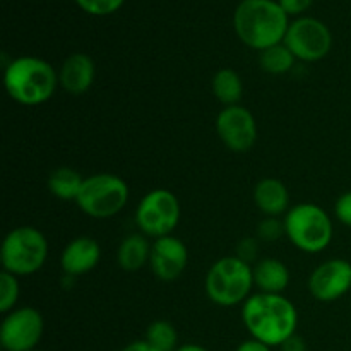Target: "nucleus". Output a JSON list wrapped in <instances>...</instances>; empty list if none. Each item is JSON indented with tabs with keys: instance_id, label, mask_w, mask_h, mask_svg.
I'll return each instance as SVG.
<instances>
[{
	"instance_id": "6ab92c4d",
	"label": "nucleus",
	"mask_w": 351,
	"mask_h": 351,
	"mask_svg": "<svg viewBox=\"0 0 351 351\" xmlns=\"http://www.w3.org/2000/svg\"><path fill=\"white\" fill-rule=\"evenodd\" d=\"M82 182L84 178L72 168H57L51 171L48 177V189L55 197L62 199V201H71V199H77L79 192H81Z\"/></svg>"
},
{
	"instance_id": "39448f33",
	"label": "nucleus",
	"mask_w": 351,
	"mask_h": 351,
	"mask_svg": "<svg viewBox=\"0 0 351 351\" xmlns=\"http://www.w3.org/2000/svg\"><path fill=\"white\" fill-rule=\"evenodd\" d=\"M285 233L297 249L307 254L322 252L332 240V221L319 206L297 204L285 216Z\"/></svg>"
},
{
	"instance_id": "cd10ccee",
	"label": "nucleus",
	"mask_w": 351,
	"mask_h": 351,
	"mask_svg": "<svg viewBox=\"0 0 351 351\" xmlns=\"http://www.w3.org/2000/svg\"><path fill=\"white\" fill-rule=\"evenodd\" d=\"M314 0H278L281 9L288 14V16H298V14L305 12L308 7L312 5Z\"/></svg>"
},
{
	"instance_id": "4468645a",
	"label": "nucleus",
	"mask_w": 351,
	"mask_h": 351,
	"mask_svg": "<svg viewBox=\"0 0 351 351\" xmlns=\"http://www.w3.org/2000/svg\"><path fill=\"white\" fill-rule=\"evenodd\" d=\"M99 257H101V249L98 242L89 237H79L72 240L62 252V271L67 276H82L95 269L96 264L99 263Z\"/></svg>"
},
{
	"instance_id": "a878e982",
	"label": "nucleus",
	"mask_w": 351,
	"mask_h": 351,
	"mask_svg": "<svg viewBox=\"0 0 351 351\" xmlns=\"http://www.w3.org/2000/svg\"><path fill=\"white\" fill-rule=\"evenodd\" d=\"M257 256H259V240L252 239V237L240 240L239 247H237V257L239 259L250 264L257 259Z\"/></svg>"
},
{
	"instance_id": "c85d7f7f",
	"label": "nucleus",
	"mask_w": 351,
	"mask_h": 351,
	"mask_svg": "<svg viewBox=\"0 0 351 351\" xmlns=\"http://www.w3.org/2000/svg\"><path fill=\"white\" fill-rule=\"evenodd\" d=\"M280 348L281 351H307V345H305L304 339L298 338L297 335H293L290 339H287Z\"/></svg>"
},
{
	"instance_id": "a211bd4d",
	"label": "nucleus",
	"mask_w": 351,
	"mask_h": 351,
	"mask_svg": "<svg viewBox=\"0 0 351 351\" xmlns=\"http://www.w3.org/2000/svg\"><path fill=\"white\" fill-rule=\"evenodd\" d=\"M151 257V247L146 237L139 235H129L127 239L122 240L117 252V261L119 266L127 273H134V271L141 269L144 264L149 261Z\"/></svg>"
},
{
	"instance_id": "412c9836",
	"label": "nucleus",
	"mask_w": 351,
	"mask_h": 351,
	"mask_svg": "<svg viewBox=\"0 0 351 351\" xmlns=\"http://www.w3.org/2000/svg\"><path fill=\"white\" fill-rule=\"evenodd\" d=\"M295 60L297 58L285 43H278L259 51V65L267 74H287L291 71Z\"/></svg>"
},
{
	"instance_id": "f3484780",
	"label": "nucleus",
	"mask_w": 351,
	"mask_h": 351,
	"mask_svg": "<svg viewBox=\"0 0 351 351\" xmlns=\"http://www.w3.org/2000/svg\"><path fill=\"white\" fill-rule=\"evenodd\" d=\"M288 283L290 271L280 259L267 257L254 267V285L259 287L261 293L281 295V291L287 290Z\"/></svg>"
},
{
	"instance_id": "bb28decb",
	"label": "nucleus",
	"mask_w": 351,
	"mask_h": 351,
	"mask_svg": "<svg viewBox=\"0 0 351 351\" xmlns=\"http://www.w3.org/2000/svg\"><path fill=\"white\" fill-rule=\"evenodd\" d=\"M335 215L343 225L351 226V191L345 192V194L336 201Z\"/></svg>"
},
{
	"instance_id": "7c9ffc66",
	"label": "nucleus",
	"mask_w": 351,
	"mask_h": 351,
	"mask_svg": "<svg viewBox=\"0 0 351 351\" xmlns=\"http://www.w3.org/2000/svg\"><path fill=\"white\" fill-rule=\"evenodd\" d=\"M122 351H160V350H156V348H154V346H151L149 343H147L146 339H144V341L130 343V345H127Z\"/></svg>"
},
{
	"instance_id": "f03ea898",
	"label": "nucleus",
	"mask_w": 351,
	"mask_h": 351,
	"mask_svg": "<svg viewBox=\"0 0 351 351\" xmlns=\"http://www.w3.org/2000/svg\"><path fill=\"white\" fill-rule=\"evenodd\" d=\"M233 26L242 43L261 51L283 43L290 23L274 0H242L233 14Z\"/></svg>"
},
{
	"instance_id": "20e7f679",
	"label": "nucleus",
	"mask_w": 351,
	"mask_h": 351,
	"mask_svg": "<svg viewBox=\"0 0 351 351\" xmlns=\"http://www.w3.org/2000/svg\"><path fill=\"white\" fill-rule=\"evenodd\" d=\"M254 287V269L239 257L216 261L206 276V293L219 307H233L247 300Z\"/></svg>"
},
{
	"instance_id": "f8f14e48",
	"label": "nucleus",
	"mask_w": 351,
	"mask_h": 351,
	"mask_svg": "<svg viewBox=\"0 0 351 351\" xmlns=\"http://www.w3.org/2000/svg\"><path fill=\"white\" fill-rule=\"evenodd\" d=\"M308 290L319 302H335L351 290V264L345 259H329L308 278Z\"/></svg>"
},
{
	"instance_id": "6e6552de",
	"label": "nucleus",
	"mask_w": 351,
	"mask_h": 351,
	"mask_svg": "<svg viewBox=\"0 0 351 351\" xmlns=\"http://www.w3.org/2000/svg\"><path fill=\"white\" fill-rule=\"evenodd\" d=\"M180 221V202L177 195L165 189H156L141 199L136 211V223L147 237H168Z\"/></svg>"
},
{
	"instance_id": "9d476101",
	"label": "nucleus",
	"mask_w": 351,
	"mask_h": 351,
	"mask_svg": "<svg viewBox=\"0 0 351 351\" xmlns=\"http://www.w3.org/2000/svg\"><path fill=\"white\" fill-rule=\"evenodd\" d=\"M45 322L33 307L9 312L0 326V345L5 351H34L43 338Z\"/></svg>"
},
{
	"instance_id": "473e14b6",
	"label": "nucleus",
	"mask_w": 351,
	"mask_h": 351,
	"mask_svg": "<svg viewBox=\"0 0 351 351\" xmlns=\"http://www.w3.org/2000/svg\"><path fill=\"white\" fill-rule=\"evenodd\" d=\"M34 351H41V350H34Z\"/></svg>"
},
{
	"instance_id": "ddd939ff",
	"label": "nucleus",
	"mask_w": 351,
	"mask_h": 351,
	"mask_svg": "<svg viewBox=\"0 0 351 351\" xmlns=\"http://www.w3.org/2000/svg\"><path fill=\"white\" fill-rule=\"evenodd\" d=\"M187 247L177 237H161L151 245V269L161 281L177 280L187 267Z\"/></svg>"
},
{
	"instance_id": "c756f323",
	"label": "nucleus",
	"mask_w": 351,
	"mask_h": 351,
	"mask_svg": "<svg viewBox=\"0 0 351 351\" xmlns=\"http://www.w3.org/2000/svg\"><path fill=\"white\" fill-rule=\"evenodd\" d=\"M235 351H271V346L264 345V343L257 341V339H247V341L240 343L239 348Z\"/></svg>"
},
{
	"instance_id": "1a4fd4ad",
	"label": "nucleus",
	"mask_w": 351,
	"mask_h": 351,
	"mask_svg": "<svg viewBox=\"0 0 351 351\" xmlns=\"http://www.w3.org/2000/svg\"><path fill=\"white\" fill-rule=\"evenodd\" d=\"M283 43L298 60L317 62L331 51L332 34L322 21L300 17L290 23Z\"/></svg>"
},
{
	"instance_id": "dca6fc26",
	"label": "nucleus",
	"mask_w": 351,
	"mask_h": 351,
	"mask_svg": "<svg viewBox=\"0 0 351 351\" xmlns=\"http://www.w3.org/2000/svg\"><path fill=\"white\" fill-rule=\"evenodd\" d=\"M254 201L264 215L276 218L288 209L290 194L283 182L276 180V178H264L256 185Z\"/></svg>"
},
{
	"instance_id": "f257e3e1",
	"label": "nucleus",
	"mask_w": 351,
	"mask_h": 351,
	"mask_svg": "<svg viewBox=\"0 0 351 351\" xmlns=\"http://www.w3.org/2000/svg\"><path fill=\"white\" fill-rule=\"evenodd\" d=\"M242 321L254 339L267 346H281L297 331L298 314L283 295L257 293L245 300Z\"/></svg>"
},
{
	"instance_id": "2f4dec72",
	"label": "nucleus",
	"mask_w": 351,
	"mask_h": 351,
	"mask_svg": "<svg viewBox=\"0 0 351 351\" xmlns=\"http://www.w3.org/2000/svg\"><path fill=\"white\" fill-rule=\"evenodd\" d=\"M175 351H209V350L204 348V346H201V345H184Z\"/></svg>"
},
{
	"instance_id": "5701e85b",
	"label": "nucleus",
	"mask_w": 351,
	"mask_h": 351,
	"mask_svg": "<svg viewBox=\"0 0 351 351\" xmlns=\"http://www.w3.org/2000/svg\"><path fill=\"white\" fill-rule=\"evenodd\" d=\"M19 298V283H17V276L7 273H0V312L2 314H9L17 304Z\"/></svg>"
},
{
	"instance_id": "4be33fe9",
	"label": "nucleus",
	"mask_w": 351,
	"mask_h": 351,
	"mask_svg": "<svg viewBox=\"0 0 351 351\" xmlns=\"http://www.w3.org/2000/svg\"><path fill=\"white\" fill-rule=\"evenodd\" d=\"M146 341L160 351H175L178 343L177 329L171 322L156 321L147 328Z\"/></svg>"
},
{
	"instance_id": "2eb2a0df",
	"label": "nucleus",
	"mask_w": 351,
	"mask_h": 351,
	"mask_svg": "<svg viewBox=\"0 0 351 351\" xmlns=\"http://www.w3.org/2000/svg\"><path fill=\"white\" fill-rule=\"evenodd\" d=\"M95 62L89 55L72 53L71 57L65 58L58 81L65 91L77 96L91 88L95 81Z\"/></svg>"
},
{
	"instance_id": "b1692460",
	"label": "nucleus",
	"mask_w": 351,
	"mask_h": 351,
	"mask_svg": "<svg viewBox=\"0 0 351 351\" xmlns=\"http://www.w3.org/2000/svg\"><path fill=\"white\" fill-rule=\"evenodd\" d=\"M123 2L125 0H75V3L91 16H108L117 12Z\"/></svg>"
},
{
	"instance_id": "7ed1b4c3",
	"label": "nucleus",
	"mask_w": 351,
	"mask_h": 351,
	"mask_svg": "<svg viewBox=\"0 0 351 351\" xmlns=\"http://www.w3.org/2000/svg\"><path fill=\"white\" fill-rule=\"evenodd\" d=\"M57 82L60 81L55 69L38 57L14 58L3 72V84L10 98L27 106L48 101L55 95Z\"/></svg>"
},
{
	"instance_id": "393cba45",
	"label": "nucleus",
	"mask_w": 351,
	"mask_h": 351,
	"mask_svg": "<svg viewBox=\"0 0 351 351\" xmlns=\"http://www.w3.org/2000/svg\"><path fill=\"white\" fill-rule=\"evenodd\" d=\"M281 235H285V221H280L274 216L263 219V221L257 225V237L264 242H274V240L280 239Z\"/></svg>"
},
{
	"instance_id": "0eeeda50",
	"label": "nucleus",
	"mask_w": 351,
	"mask_h": 351,
	"mask_svg": "<svg viewBox=\"0 0 351 351\" xmlns=\"http://www.w3.org/2000/svg\"><path fill=\"white\" fill-rule=\"evenodd\" d=\"M127 199L129 187L122 178L112 173H98L84 178L75 202L91 218L105 219L119 215Z\"/></svg>"
},
{
	"instance_id": "aec40b11",
	"label": "nucleus",
	"mask_w": 351,
	"mask_h": 351,
	"mask_svg": "<svg viewBox=\"0 0 351 351\" xmlns=\"http://www.w3.org/2000/svg\"><path fill=\"white\" fill-rule=\"evenodd\" d=\"M213 93H215L216 99L221 101L223 105H237L243 93L242 79L232 69H221L213 77Z\"/></svg>"
},
{
	"instance_id": "423d86ee",
	"label": "nucleus",
	"mask_w": 351,
	"mask_h": 351,
	"mask_svg": "<svg viewBox=\"0 0 351 351\" xmlns=\"http://www.w3.org/2000/svg\"><path fill=\"white\" fill-rule=\"evenodd\" d=\"M48 243L43 233L33 226H19L3 239L0 259L3 271L14 276H29L45 264Z\"/></svg>"
},
{
	"instance_id": "9b49d317",
	"label": "nucleus",
	"mask_w": 351,
	"mask_h": 351,
	"mask_svg": "<svg viewBox=\"0 0 351 351\" xmlns=\"http://www.w3.org/2000/svg\"><path fill=\"white\" fill-rule=\"evenodd\" d=\"M216 132L228 149L245 153L252 149L257 139V125L254 115L240 105L226 106L216 119Z\"/></svg>"
}]
</instances>
